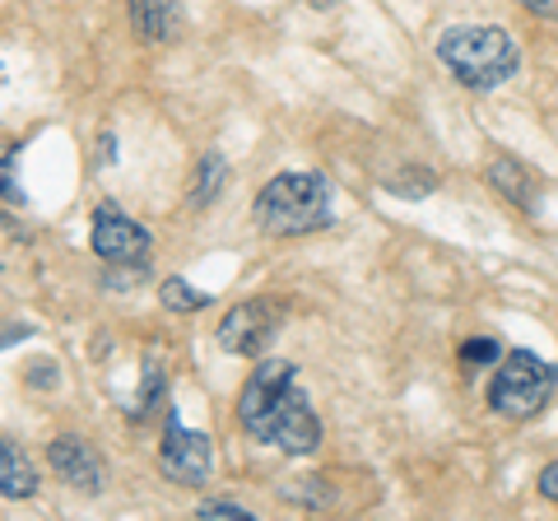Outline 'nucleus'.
<instances>
[{"instance_id": "dca6fc26", "label": "nucleus", "mask_w": 558, "mask_h": 521, "mask_svg": "<svg viewBox=\"0 0 558 521\" xmlns=\"http://www.w3.org/2000/svg\"><path fill=\"white\" fill-rule=\"evenodd\" d=\"M163 401V368L149 359V368H145V391H140V401H135V420H145V414Z\"/></svg>"}, {"instance_id": "1a4fd4ad", "label": "nucleus", "mask_w": 558, "mask_h": 521, "mask_svg": "<svg viewBox=\"0 0 558 521\" xmlns=\"http://www.w3.org/2000/svg\"><path fill=\"white\" fill-rule=\"evenodd\" d=\"M126 14L145 43H172L182 33V0H126Z\"/></svg>"}, {"instance_id": "ddd939ff", "label": "nucleus", "mask_w": 558, "mask_h": 521, "mask_svg": "<svg viewBox=\"0 0 558 521\" xmlns=\"http://www.w3.org/2000/svg\"><path fill=\"white\" fill-rule=\"evenodd\" d=\"M387 191L391 196H405V201H418V196H433L438 191V172L433 168H400L387 178Z\"/></svg>"}, {"instance_id": "f8f14e48", "label": "nucleus", "mask_w": 558, "mask_h": 521, "mask_svg": "<svg viewBox=\"0 0 558 521\" xmlns=\"http://www.w3.org/2000/svg\"><path fill=\"white\" fill-rule=\"evenodd\" d=\"M223 182H229V163H223V154H205L196 163V182H191V205H215Z\"/></svg>"}, {"instance_id": "0eeeda50", "label": "nucleus", "mask_w": 558, "mask_h": 521, "mask_svg": "<svg viewBox=\"0 0 558 521\" xmlns=\"http://www.w3.org/2000/svg\"><path fill=\"white\" fill-rule=\"evenodd\" d=\"M279 331V317L266 299H252V303H238L223 312L219 322V350L223 354H238V359H256Z\"/></svg>"}, {"instance_id": "39448f33", "label": "nucleus", "mask_w": 558, "mask_h": 521, "mask_svg": "<svg viewBox=\"0 0 558 521\" xmlns=\"http://www.w3.org/2000/svg\"><path fill=\"white\" fill-rule=\"evenodd\" d=\"M89 247L102 266H121V270H145L149 256H154V238L145 223H135L121 205L102 201L94 210V223H89Z\"/></svg>"}, {"instance_id": "a211bd4d", "label": "nucleus", "mask_w": 558, "mask_h": 521, "mask_svg": "<svg viewBox=\"0 0 558 521\" xmlns=\"http://www.w3.org/2000/svg\"><path fill=\"white\" fill-rule=\"evenodd\" d=\"M196 517H215V521H256V512L238 508V502H201Z\"/></svg>"}, {"instance_id": "423d86ee", "label": "nucleus", "mask_w": 558, "mask_h": 521, "mask_svg": "<svg viewBox=\"0 0 558 521\" xmlns=\"http://www.w3.org/2000/svg\"><path fill=\"white\" fill-rule=\"evenodd\" d=\"M159 471L172 484H186V489H201V484L209 480V471H215V443H209V433L186 428L178 420V410H168V424H163Z\"/></svg>"}, {"instance_id": "4468645a", "label": "nucleus", "mask_w": 558, "mask_h": 521, "mask_svg": "<svg viewBox=\"0 0 558 521\" xmlns=\"http://www.w3.org/2000/svg\"><path fill=\"white\" fill-rule=\"evenodd\" d=\"M159 299H163V307H168V312H201V307L209 303V293L191 289V284L182 280V275H172V280H163V293H159Z\"/></svg>"}, {"instance_id": "f03ea898", "label": "nucleus", "mask_w": 558, "mask_h": 521, "mask_svg": "<svg viewBox=\"0 0 558 521\" xmlns=\"http://www.w3.org/2000/svg\"><path fill=\"white\" fill-rule=\"evenodd\" d=\"M438 57L465 89H498L521 71V47L498 24H461L438 38Z\"/></svg>"}, {"instance_id": "9b49d317", "label": "nucleus", "mask_w": 558, "mask_h": 521, "mask_svg": "<svg viewBox=\"0 0 558 521\" xmlns=\"http://www.w3.org/2000/svg\"><path fill=\"white\" fill-rule=\"evenodd\" d=\"M484 182L494 186L502 201H512L517 210H535V201H539L535 178L517 159H494V163H488V172H484Z\"/></svg>"}, {"instance_id": "f257e3e1", "label": "nucleus", "mask_w": 558, "mask_h": 521, "mask_svg": "<svg viewBox=\"0 0 558 521\" xmlns=\"http://www.w3.org/2000/svg\"><path fill=\"white\" fill-rule=\"evenodd\" d=\"M252 219L260 233L270 238H307L336 223V205H330V182L322 172H275L260 186L252 205Z\"/></svg>"}, {"instance_id": "7ed1b4c3", "label": "nucleus", "mask_w": 558, "mask_h": 521, "mask_svg": "<svg viewBox=\"0 0 558 521\" xmlns=\"http://www.w3.org/2000/svg\"><path fill=\"white\" fill-rule=\"evenodd\" d=\"M558 368L549 359H539L531 350H512L498 359V373L488 381V405L508 420H531L554 401Z\"/></svg>"}, {"instance_id": "9d476101", "label": "nucleus", "mask_w": 558, "mask_h": 521, "mask_svg": "<svg viewBox=\"0 0 558 521\" xmlns=\"http://www.w3.org/2000/svg\"><path fill=\"white\" fill-rule=\"evenodd\" d=\"M38 494V465H33V457L20 447V443H10V438H0V498H33Z\"/></svg>"}, {"instance_id": "f3484780", "label": "nucleus", "mask_w": 558, "mask_h": 521, "mask_svg": "<svg viewBox=\"0 0 558 521\" xmlns=\"http://www.w3.org/2000/svg\"><path fill=\"white\" fill-rule=\"evenodd\" d=\"M14 154H20V145H0V196L10 205H24V191L14 186Z\"/></svg>"}, {"instance_id": "aec40b11", "label": "nucleus", "mask_w": 558, "mask_h": 521, "mask_svg": "<svg viewBox=\"0 0 558 521\" xmlns=\"http://www.w3.org/2000/svg\"><path fill=\"white\" fill-rule=\"evenodd\" d=\"M517 5H526L535 14H558V0H517Z\"/></svg>"}, {"instance_id": "6e6552de", "label": "nucleus", "mask_w": 558, "mask_h": 521, "mask_svg": "<svg viewBox=\"0 0 558 521\" xmlns=\"http://www.w3.org/2000/svg\"><path fill=\"white\" fill-rule=\"evenodd\" d=\"M47 461H51V471H57V480H65L70 489H80V494H102V484H108V461H102V451L94 443H84L80 433L51 438Z\"/></svg>"}, {"instance_id": "2eb2a0df", "label": "nucleus", "mask_w": 558, "mask_h": 521, "mask_svg": "<svg viewBox=\"0 0 558 521\" xmlns=\"http://www.w3.org/2000/svg\"><path fill=\"white\" fill-rule=\"evenodd\" d=\"M498 359H502L498 340H465L461 344V363H465V368H498Z\"/></svg>"}, {"instance_id": "6ab92c4d", "label": "nucleus", "mask_w": 558, "mask_h": 521, "mask_svg": "<svg viewBox=\"0 0 558 521\" xmlns=\"http://www.w3.org/2000/svg\"><path fill=\"white\" fill-rule=\"evenodd\" d=\"M539 494L558 502V461H554V465H545V471H539Z\"/></svg>"}, {"instance_id": "20e7f679", "label": "nucleus", "mask_w": 558, "mask_h": 521, "mask_svg": "<svg viewBox=\"0 0 558 521\" xmlns=\"http://www.w3.org/2000/svg\"><path fill=\"white\" fill-rule=\"evenodd\" d=\"M242 433L256 443H266V447H279L284 457H312V451L322 447V420H317V410L307 405L299 377H293L256 420L242 424Z\"/></svg>"}]
</instances>
